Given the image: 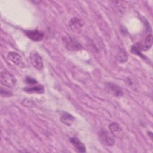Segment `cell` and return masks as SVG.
Segmentation results:
<instances>
[{"label":"cell","instance_id":"277c9868","mask_svg":"<svg viewBox=\"0 0 153 153\" xmlns=\"http://www.w3.org/2000/svg\"><path fill=\"white\" fill-rule=\"evenodd\" d=\"M30 61L32 65L36 69L40 70L43 67V62L41 56L36 51H32L29 56Z\"/></svg>","mask_w":153,"mask_h":153},{"label":"cell","instance_id":"7c38bea8","mask_svg":"<svg viewBox=\"0 0 153 153\" xmlns=\"http://www.w3.org/2000/svg\"><path fill=\"white\" fill-rule=\"evenodd\" d=\"M23 90L25 92L29 93H42L44 91V88L42 85H38L34 86H29L25 87Z\"/></svg>","mask_w":153,"mask_h":153},{"label":"cell","instance_id":"ac0fdd59","mask_svg":"<svg viewBox=\"0 0 153 153\" xmlns=\"http://www.w3.org/2000/svg\"><path fill=\"white\" fill-rule=\"evenodd\" d=\"M126 81H127V83L128 85V87H130L132 88L133 89H134V86H135V84H134V82L133 79H132L131 78L128 77L127 78Z\"/></svg>","mask_w":153,"mask_h":153},{"label":"cell","instance_id":"7a4b0ae2","mask_svg":"<svg viewBox=\"0 0 153 153\" xmlns=\"http://www.w3.org/2000/svg\"><path fill=\"white\" fill-rule=\"evenodd\" d=\"M108 131L102 130L99 133V139L100 142L105 145L107 146H113L115 144V140L113 137L110 134Z\"/></svg>","mask_w":153,"mask_h":153},{"label":"cell","instance_id":"e0dca14e","mask_svg":"<svg viewBox=\"0 0 153 153\" xmlns=\"http://www.w3.org/2000/svg\"><path fill=\"white\" fill-rule=\"evenodd\" d=\"M25 81H26V82H27L29 84H35L38 83L36 80H35V79H33L30 76H26Z\"/></svg>","mask_w":153,"mask_h":153},{"label":"cell","instance_id":"9c48e42d","mask_svg":"<svg viewBox=\"0 0 153 153\" xmlns=\"http://www.w3.org/2000/svg\"><path fill=\"white\" fill-rule=\"evenodd\" d=\"M69 142L71 143V144L74 146L75 149L79 152H85V146L83 144L82 142H81L79 139L72 137L69 139Z\"/></svg>","mask_w":153,"mask_h":153},{"label":"cell","instance_id":"8fae6325","mask_svg":"<svg viewBox=\"0 0 153 153\" xmlns=\"http://www.w3.org/2000/svg\"><path fill=\"white\" fill-rule=\"evenodd\" d=\"M60 121L64 124L70 126L74 121L75 117L68 112H63L61 115L60 117Z\"/></svg>","mask_w":153,"mask_h":153},{"label":"cell","instance_id":"6da1fadb","mask_svg":"<svg viewBox=\"0 0 153 153\" xmlns=\"http://www.w3.org/2000/svg\"><path fill=\"white\" fill-rule=\"evenodd\" d=\"M1 83L4 86L13 88L16 87L17 80L11 74L5 71L1 73Z\"/></svg>","mask_w":153,"mask_h":153},{"label":"cell","instance_id":"2e32d148","mask_svg":"<svg viewBox=\"0 0 153 153\" xmlns=\"http://www.w3.org/2000/svg\"><path fill=\"white\" fill-rule=\"evenodd\" d=\"M1 95L2 97H8V96H11L13 95L12 93H11L10 91L7 90H4L2 88H1Z\"/></svg>","mask_w":153,"mask_h":153},{"label":"cell","instance_id":"5b68a950","mask_svg":"<svg viewBox=\"0 0 153 153\" xmlns=\"http://www.w3.org/2000/svg\"><path fill=\"white\" fill-rule=\"evenodd\" d=\"M8 59L17 66L23 68L25 66L22 56L16 52L10 51L7 54Z\"/></svg>","mask_w":153,"mask_h":153},{"label":"cell","instance_id":"4fadbf2b","mask_svg":"<svg viewBox=\"0 0 153 153\" xmlns=\"http://www.w3.org/2000/svg\"><path fill=\"white\" fill-rule=\"evenodd\" d=\"M152 45V35H149L147 36L145 39V42H144V45L141 47L140 48H138L139 50H146L149 48H151V47Z\"/></svg>","mask_w":153,"mask_h":153},{"label":"cell","instance_id":"ba28073f","mask_svg":"<svg viewBox=\"0 0 153 153\" xmlns=\"http://www.w3.org/2000/svg\"><path fill=\"white\" fill-rule=\"evenodd\" d=\"M69 26L72 31L75 32H79L83 26V23L80 19L78 17H74L70 20Z\"/></svg>","mask_w":153,"mask_h":153},{"label":"cell","instance_id":"3957f363","mask_svg":"<svg viewBox=\"0 0 153 153\" xmlns=\"http://www.w3.org/2000/svg\"><path fill=\"white\" fill-rule=\"evenodd\" d=\"M64 43L66 48L71 51H78L82 48L80 43L72 37H66L65 38Z\"/></svg>","mask_w":153,"mask_h":153},{"label":"cell","instance_id":"5bb4252c","mask_svg":"<svg viewBox=\"0 0 153 153\" xmlns=\"http://www.w3.org/2000/svg\"><path fill=\"white\" fill-rule=\"evenodd\" d=\"M117 60L121 62V63H124L126 62L127 60V56L124 51H120L119 53H117Z\"/></svg>","mask_w":153,"mask_h":153},{"label":"cell","instance_id":"8992f818","mask_svg":"<svg viewBox=\"0 0 153 153\" xmlns=\"http://www.w3.org/2000/svg\"><path fill=\"white\" fill-rule=\"evenodd\" d=\"M106 88L108 91L112 93L116 97H120L123 95L121 88L115 84L111 82H107L105 84Z\"/></svg>","mask_w":153,"mask_h":153},{"label":"cell","instance_id":"30bf717a","mask_svg":"<svg viewBox=\"0 0 153 153\" xmlns=\"http://www.w3.org/2000/svg\"><path fill=\"white\" fill-rule=\"evenodd\" d=\"M111 134L117 137H121L123 135V130L120 126L117 123H112L108 126Z\"/></svg>","mask_w":153,"mask_h":153},{"label":"cell","instance_id":"52a82bcc","mask_svg":"<svg viewBox=\"0 0 153 153\" xmlns=\"http://www.w3.org/2000/svg\"><path fill=\"white\" fill-rule=\"evenodd\" d=\"M26 36L32 41H40L44 39V33L38 30H27L26 32Z\"/></svg>","mask_w":153,"mask_h":153},{"label":"cell","instance_id":"9a60e30c","mask_svg":"<svg viewBox=\"0 0 153 153\" xmlns=\"http://www.w3.org/2000/svg\"><path fill=\"white\" fill-rule=\"evenodd\" d=\"M131 52L135 54H137V56H140V57H142V59H146L145 56L142 54V53H140V50L136 47V46H133L132 48H131Z\"/></svg>","mask_w":153,"mask_h":153}]
</instances>
